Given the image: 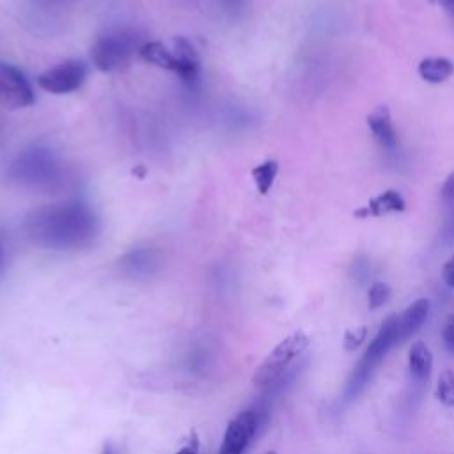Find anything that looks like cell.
Instances as JSON below:
<instances>
[{
	"label": "cell",
	"instance_id": "obj_1",
	"mask_svg": "<svg viewBox=\"0 0 454 454\" xmlns=\"http://www.w3.org/2000/svg\"><path fill=\"white\" fill-rule=\"evenodd\" d=\"M30 238L50 248H78L92 241L98 232V218L82 202L51 204L34 211L27 218Z\"/></svg>",
	"mask_w": 454,
	"mask_h": 454
},
{
	"label": "cell",
	"instance_id": "obj_2",
	"mask_svg": "<svg viewBox=\"0 0 454 454\" xmlns=\"http://www.w3.org/2000/svg\"><path fill=\"white\" fill-rule=\"evenodd\" d=\"M397 344H403L401 340V333H399V325H397V316H388L380 332L374 335V339L369 342L367 349L364 351L362 358L358 360V364L353 367L342 397L344 401H351L355 399L369 383V380L372 378V374L376 372L378 365L385 360V356L390 353V349H394Z\"/></svg>",
	"mask_w": 454,
	"mask_h": 454
},
{
	"label": "cell",
	"instance_id": "obj_3",
	"mask_svg": "<svg viewBox=\"0 0 454 454\" xmlns=\"http://www.w3.org/2000/svg\"><path fill=\"white\" fill-rule=\"evenodd\" d=\"M137 55L147 64H153L156 67H161L177 74L186 83H193L199 78V69H200L199 55L184 37L174 39L172 50L160 41L144 43Z\"/></svg>",
	"mask_w": 454,
	"mask_h": 454
},
{
	"label": "cell",
	"instance_id": "obj_4",
	"mask_svg": "<svg viewBox=\"0 0 454 454\" xmlns=\"http://www.w3.org/2000/svg\"><path fill=\"white\" fill-rule=\"evenodd\" d=\"M140 35L131 28H112L98 35L90 46L92 64L103 73H114L124 69L131 57L138 53Z\"/></svg>",
	"mask_w": 454,
	"mask_h": 454
},
{
	"label": "cell",
	"instance_id": "obj_5",
	"mask_svg": "<svg viewBox=\"0 0 454 454\" xmlns=\"http://www.w3.org/2000/svg\"><path fill=\"white\" fill-rule=\"evenodd\" d=\"M310 339L303 332H293L286 339H282L259 364L255 369L252 381L259 388H268L277 383L291 367V364L307 351Z\"/></svg>",
	"mask_w": 454,
	"mask_h": 454
},
{
	"label": "cell",
	"instance_id": "obj_6",
	"mask_svg": "<svg viewBox=\"0 0 454 454\" xmlns=\"http://www.w3.org/2000/svg\"><path fill=\"white\" fill-rule=\"evenodd\" d=\"M89 76V64L80 59H67L48 67L37 76V85L51 94H69L78 90Z\"/></svg>",
	"mask_w": 454,
	"mask_h": 454
},
{
	"label": "cell",
	"instance_id": "obj_7",
	"mask_svg": "<svg viewBox=\"0 0 454 454\" xmlns=\"http://www.w3.org/2000/svg\"><path fill=\"white\" fill-rule=\"evenodd\" d=\"M262 422L264 419L255 406L239 411L227 424L218 454H243L257 434V429Z\"/></svg>",
	"mask_w": 454,
	"mask_h": 454
},
{
	"label": "cell",
	"instance_id": "obj_8",
	"mask_svg": "<svg viewBox=\"0 0 454 454\" xmlns=\"http://www.w3.org/2000/svg\"><path fill=\"white\" fill-rule=\"evenodd\" d=\"M0 103L9 110L27 108L35 103L34 90L25 73L5 62H0Z\"/></svg>",
	"mask_w": 454,
	"mask_h": 454
},
{
	"label": "cell",
	"instance_id": "obj_9",
	"mask_svg": "<svg viewBox=\"0 0 454 454\" xmlns=\"http://www.w3.org/2000/svg\"><path fill=\"white\" fill-rule=\"evenodd\" d=\"M367 124H369V129L374 137V140L383 147V149H395L397 147V135H395V129H394V124H392V117H390V112L385 105H380L376 106L369 117H367Z\"/></svg>",
	"mask_w": 454,
	"mask_h": 454
},
{
	"label": "cell",
	"instance_id": "obj_10",
	"mask_svg": "<svg viewBox=\"0 0 454 454\" xmlns=\"http://www.w3.org/2000/svg\"><path fill=\"white\" fill-rule=\"evenodd\" d=\"M404 207H406V202H404L403 195L397 190H385L383 193L371 199L367 206H362L360 209H356L355 216L356 218L381 216V215H387V213L404 211Z\"/></svg>",
	"mask_w": 454,
	"mask_h": 454
},
{
	"label": "cell",
	"instance_id": "obj_11",
	"mask_svg": "<svg viewBox=\"0 0 454 454\" xmlns=\"http://www.w3.org/2000/svg\"><path fill=\"white\" fill-rule=\"evenodd\" d=\"M427 314H429V300L419 298L411 305H408L403 314L397 316V325H399V333L403 342L410 339L424 325Z\"/></svg>",
	"mask_w": 454,
	"mask_h": 454
},
{
	"label": "cell",
	"instance_id": "obj_12",
	"mask_svg": "<svg viewBox=\"0 0 454 454\" xmlns=\"http://www.w3.org/2000/svg\"><path fill=\"white\" fill-rule=\"evenodd\" d=\"M408 369L417 383H426L429 380L433 371V355L422 340L411 344L408 351Z\"/></svg>",
	"mask_w": 454,
	"mask_h": 454
},
{
	"label": "cell",
	"instance_id": "obj_13",
	"mask_svg": "<svg viewBox=\"0 0 454 454\" xmlns=\"http://www.w3.org/2000/svg\"><path fill=\"white\" fill-rule=\"evenodd\" d=\"M454 73V62L445 57H427L419 64V74L429 83H442Z\"/></svg>",
	"mask_w": 454,
	"mask_h": 454
},
{
	"label": "cell",
	"instance_id": "obj_14",
	"mask_svg": "<svg viewBox=\"0 0 454 454\" xmlns=\"http://www.w3.org/2000/svg\"><path fill=\"white\" fill-rule=\"evenodd\" d=\"M156 261H154V255L147 250H137V252H131L128 254L124 259H122V266L128 273L131 275H145V273H151L153 268H154Z\"/></svg>",
	"mask_w": 454,
	"mask_h": 454
},
{
	"label": "cell",
	"instance_id": "obj_15",
	"mask_svg": "<svg viewBox=\"0 0 454 454\" xmlns=\"http://www.w3.org/2000/svg\"><path fill=\"white\" fill-rule=\"evenodd\" d=\"M277 172H278V163L275 160H266L252 168V177L261 195H266L270 192L277 177Z\"/></svg>",
	"mask_w": 454,
	"mask_h": 454
},
{
	"label": "cell",
	"instance_id": "obj_16",
	"mask_svg": "<svg viewBox=\"0 0 454 454\" xmlns=\"http://www.w3.org/2000/svg\"><path fill=\"white\" fill-rule=\"evenodd\" d=\"M436 399L447 406V408H454V371L445 369L436 383V392H434Z\"/></svg>",
	"mask_w": 454,
	"mask_h": 454
},
{
	"label": "cell",
	"instance_id": "obj_17",
	"mask_svg": "<svg viewBox=\"0 0 454 454\" xmlns=\"http://www.w3.org/2000/svg\"><path fill=\"white\" fill-rule=\"evenodd\" d=\"M392 296V289L388 284L385 282H374L371 287H369V293H367V303H369V309H380L383 307L385 303H388Z\"/></svg>",
	"mask_w": 454,
	"mask_h": 454
},
{
	"label": "cell",
	"instance_id": "obj_18",
	"mask_svg": "<svg viewBox=\"0 0 454 454\" xmlns=\"http://www.w3.org/2000/svg\"><path fill=\"white\" fill-rule=\"evenodd\" d=\"M367 333H369L367 326H358L355 330H346L344 332V340H342L344 349L346 351H355L358 346L364 344V340L367 339Z\"/></svg>",
	"mask_w": 454,
	"mask_h": 454
},
{
	"label": "cell",
	"instance_id": "obj_19",
	"mask_svg": "<svg viewBox=\"0 0 454 454\" xmlns=\"http://www.w3.org/2000/svg\"><path fill=\"white\" fill-rule=\"evenodd\" d=\"M440 197H442V202L447 207H454V172H450L447 176V179L443 181L442 190H440Z\"/></svg>",
	"mask_w": 454,
	"mask_h": 454
},
{
	"label": "cell",
	"instance_id": "obj_20",
	"mask_svg": "<svg viewBox=\"0 0 454 454\" xmlns=\"http://www.w3.org/2000/svg\"><path fill=\"white\" fill-rule=\"evenodd\" d=\"M442 339H443V344L447 348L449 353L454 355V316H450L442 330Z\"/></svg>",
	"mask_w": 454,
	"mask_h": 454
},
{
	"label": "cell",
	"instance_id": "obj_21",
	"mask_svg": "<svg viewBox=\"0 0 454 454\" xmlns=\"http://www.w3.org/2000/svg\"><path fill=\"white\" fill-rule=\"evenodd\" d=\"M199 449H200L199 434H197V431H192L190 436L186 438L184 445H183L176 454H199Z\"/></svg>",
	"mask_w": 454,
	"mask_h": 454
},
{
	"label": "cell",
	"instance_id": "obj_22",
	"mask_svg": "<svg viewBox=\"0 0 454 454\" xmlns=\"http://www.w3.org/2000/svg\"><path fill=\"white\" fill-rule=\"evenodd\" d=\"M442 275H443L445 284H447L449 287H454V257H452V259H449V261L445 262Z\"/></svg>",
	"mask_w": 454,
	"mask_h": 454
},
{
	"label": "cell",
	"instance_id": "obj_23",
	"mask_svg": "<svg viewBox=\"0 0 454 454\" xmlns=\"http://www.w3.org/2000/svg\"><path fill=\"white\" fill-rule=\"evenodd\" d=\"M443 11L449 14V18L454 21V0H438Z\"/></svg>",
	"mask_w": 454,
	"mask_h": 454
},
{
	"label": "cell",
	"instance_id": "obj_24",
	"mask_svg": "<svg viewBox=\"0 0 454 454\" xmlns=\"http://www.w3.org/2000/svg\"><path fill=\"white\" fill-rule=\"evenodd\" d=\"M101 454H117V452H115V449H114L110 443H105V447H103Z\"/></svg>",
	"mask_w": 454,
	"mask_h": 454
},
{
	"label": "cell",
	"instance_id": "obj_25",
	"mask_svg": "<svg viewBox=\"0 0 454 454\" xmlns=\"http://www.w3.org/2000/svg\"><path fill=\"white\" fill-rule=\"evenodd\" d=\"M239 2H241V0H227V4H229V7H231V9H232V7H238V5H239Z\"/></svg>",
	"mask_w": 454,
	"mask_h": 454
},
{
	"label": "cell",
	"instance_id": "obj_26",
	"mask_svg": "<svg viewBox=\"0 0 454 454\" xmlns=\"http://www.w3.org/2000/svg\"><path fill=\"white\" fill-rule=\"evenodd\" d=\"M266 454H277V452H275V450H268Z\"/></svg>",
	"mask_w": 454,
	"mask_h": 454
},
{
	"label": "cell",
	"instance_id": "obj_27",
	"mask_svg": "<svg viewBox=\"0 0 454 454\" xmlns=\"http://www.w3.org/2000/svg\"><path fill=\"white\" fill-rule=\"evenodd\" d=\"M450 231H452V234H454V222H452V227H450Z\"/></svg>",
	"mask_w": 454,
	"mask_h": 454
},
{
	"label": "cell",
	"instance_id": "obj_28",
	"mask_svg": "<svg viewBox=\"0 0 454 454\" xmlns=\"http://www.w3.org/2000/svg\"><path fill=\"white\" fill-rule=\"evenodd\" d=\"M0 262H2V248H0Z\"/></svg>",
	"mask_w": 454,
	"mask_h": 454
}]
</instances>
